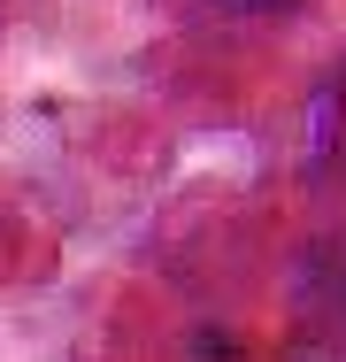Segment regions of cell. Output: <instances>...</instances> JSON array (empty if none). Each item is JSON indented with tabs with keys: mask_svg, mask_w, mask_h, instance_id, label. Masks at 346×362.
I'll return each mask as SVG.
<instances>
[{
	"mask_svg": "<svg viewBox=\"0 0 346 362\" xmlns=\"http://www.w3.org/2000/svg\"><path fill=\"white\" fill-rule=\"evenodd\" d=\"M308 146H316V170L346 193V54L331 62V77L316 85V108H308Z\"/></svg>",
	"mask_w": 346,
	"mask_h": 362,
	"instance_id": "obj_2",
	"label": "cell"
},
{
	"mask_svg": "<svg viewBox=\"0 0 346 362\" xmlns=\"http://www.w3.org/2000/svg\"><path fill=\"white\" fill-rule=\"evenodd\" d=\"M292 316H300L308 347H346V255L339 247H308V255H300Z\"/></svg>",
	"mask_w": 346,
	"mask_h": 362,
	"instance_id": "obj_1",
	"label": "cell"
},
{
	"mask_svg": "<svg viewBox=\"0 0 346 362\" xmlns=\"http://www.w3.org/2000/svg\"><path fill=\"white\" fill-rule=\"evenodd\" d=\"M208 8H223V16H285L300 0H208Z\"/></svg>",
	"mask_w": 346,
	"mask_h": 362,
	"instance_id": "obj_3",
	"label": "cell"
}]
</instances>
